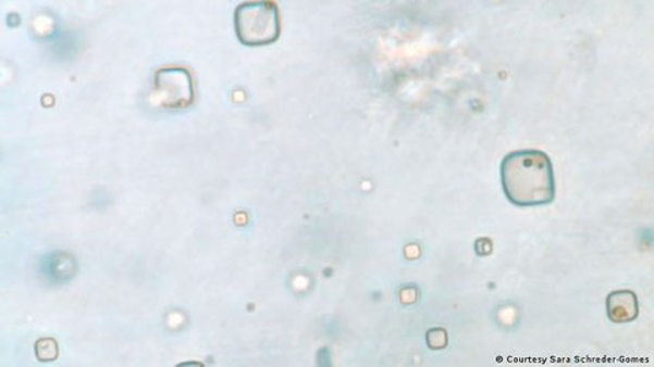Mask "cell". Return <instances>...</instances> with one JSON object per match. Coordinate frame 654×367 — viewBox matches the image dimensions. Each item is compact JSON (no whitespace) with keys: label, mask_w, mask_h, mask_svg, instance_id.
<instances>
[{"label":"cell","mask_w":654,"mask_h":367,"mask_svg":"<svg viewBox=\"0 0 654 367\" xmlns=\"http://www.w3.org/2000/svg\"><path fill=\"white\" fill-rule=\"evenodd\" d=\"M501 176L505 195L515 206H545L554 202L553 162L543 151L521 150L506 155Z\"/></svg>","instance_id":"1"},{"label":"cell","mask_w":654,"mask_h":367,"mask_svg":"<svg viewBox=\"0 0 654 367\" xmlns=\"http://www.w3.org/2000/svg\"><path fill=\"white\" fill-rule=\"evenodd\" d=\"M235 31L242 45H273L281 34L280 12L273 2H246L235 10Z\"/></svg>","instance_id":"2"},{"label":"cell","mask_w":654,"mask_h":367,"mask_svg":"<svg viewBox=\"0 0 654 367\" xmlns=\"http://www.w3.org/2000/svg\"><path fill=\"white\" fill-rule=\"evenodd\" d=\"M153 93L165 110H183L194 102L192 74L182 67H164L155 74Z\"/></svg>","instance_id":"3"},{"label":"cell","mask_w":654,"mask_h":367,"mask_svg":"<svg viewBox=\"0 0 654 367\" xmlns=\"http://www.w3.org/2000/svg\"><path fill=\"white\" fill-rule=\"evenodd\" d=\"M607 312L610 321L630 322L638 316L637 295L630 290L614 291L607 296Z\"/></svg>","instance_id":"4"},{"label":"cell","mask_w":654,"mask_h":367,"mask_svg":"<svg viewBox=\"0 0 654 367\" xmlns=\"http://www.w3.org/2000/svg\"><path fill=\"white\" fill-rule=\"evenodd\" d=\"M37 359L41 362H50L58 358L59 349L55 339L42 338L37 340L35 345Z\"/></svg>","instance_id":"5"}]
</instances>
